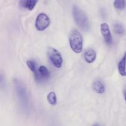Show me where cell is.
<instances>
[{
  "label": "cell",
  "instance_id": "e0dca14e",
  "mask_svg": "<svg viewBox=\"0 0 126 126\" xmlns=\"http://www.w3.org/2000/svg\"><path fill=\"white\" fill-rule=\"evenodd\" d=\"M93 126H99L97 125V124H95V125H94Z\"/></svg>",
  "mask_w": 126,
  "mask_h": 126
},
{
  "label": "cell",
  "instance_id": "4fadbf2b",
  "mask_svg": "<svg viewBox=\"0 0 126 126\" xmlns=\"http://www.w3.org/2000/svg\"><path fill=\"white\" fill-rule=\"evenodd\" d=\"M114 31L116 34H118V35H122L125 32V30H124L123 25L119 23H114Z\"/></svg>",
  "mask_w": 126,
  "mask_h": 126
},
{
  "label": "cell",
  "instance_id": "7c38bea8",
  "mask_svg": "<svg viewBox=\"0 0 126 126\" xmlns=\"http://www.w3.org/2000/svg\"><path fill=\"white\" fill-rule=\"evenodd\" d=\"M38 72H39V75L41 77L42 79H47L49 78L50 74H49V71H48L47 68L44 66H40L38 68Z\"/></svg>",
  "mask_w": 126,
  "mask_h": 126
},
{
  "label": "cell",
  "instance_id": "ba28073f",
  "mask_svg": "<svg viewBox=\"0 0 126 126\" xmlns=\"http://www.w3.org/2000/svg\"><path fill=\"white\" fill-rule=\"evenodd\" d=\"M84 59L88 63H92L96 59V52L93 49H88L84 53Z\"/></svg>",
  "mask_w": 126,
  "mask_h": 126
},
{
  "label": "cell",
  "instance_id": "3957f363",
  "mask_svg": "<svg viewBox=\"0 0 126 126\" xmlns=\"http://www.w3.org/2000/svg\"><path fill=\"white\" fill-rule=\"evenodd\" d=\"M47 55L52 63L56 68H60L63 62V59L60 53L54 48L49 47L47 49Z\"/></svg>",
  "mask_w": 126,
  "mask_h": 126
},
{
  "label": "cell",
  "instance_id": "8fae6325",
  "mask_svg": "<svg viewBox=\"0 0 126 126\" xmlns=\"http://www.w3.org/2000/svg\"><path fill=\"white\" fill-rule=\"evenodd\" d=\"M93 88L96 92L98 94H103L105 92V88L104 85L99 80H97L93 84Z\"/></svg>",
  "mask_w": 126,
  "mask_h": 126
},
{
  "label": "cell",
  "instance_id": "2e32d148",
  "mask_svg": "<svg viewBox=\"0 0 126 126\" xmlns=\"http://www.w3.org/2000/svg\"><path fill=\"white\" fill-rule=\"evenodd\" d=\"M124 97H125V100L126 101V91L124 92Z\"/></svg>",
  "mask_w": 126,
  "mask_h": 126
},
{
  "label": "cell",
  "instance_id": "6da1fadb",
  "mask_svg": "<svg viewBox=\"0 0 126 126\" xmlns=\"http://www.w3.org/2000/svg\"><path fill=\"white\" fill-rule=\"evenodd\" d=\"M73 17L76 24L84 31L89 29V23L86 14L78 6H75L73 8Z\"/></svg>",
  "mask_w": 126,
  "mask_h": 126
},
{
  "label": "cell",
  "instance_id": "8992f818",
  "mask_svg": "<svg viewBox=\"0 0 126 126\" xmlns=\"http://www.w3.org/2000/svg\"><path fill=\"white\" fill-rule=\"evenodd\" d=\"M100 30L102 36H103L105 41L108 45H111L113 42L109 26L107 23H103L101 24Z\"/></svg>",
  "mask_w": 126,
  "mask_h": 126
},
{
  "label": "cell",
  "instance_id": "7a4b0ae2",
  "mask_svg": "<svg viewBox=\"0 0 126 126\" xmlns=\"http://www.w3.org/2000/svg\"><path fill=\"white\" fill-rule=\"evenodd\" d=\"M69 42L71 49L75 53H81L82 50V38L79 32L76 29H73L69 36Z\"/></svg>",
  "mask_w": 126,
  "mask_h": 126
},
{
  "label": "cell",
  "instance_id": "52a82bcc",
  "mask_svg": "<svg viewBox=\"0 0 126 126\" xmlns=\"http://www.w3.org/2000/svg\"><path fill=\"white\" fill-rule=\"evenodd\" d=\"M27 65L28 66V68L30 69L31 71L34 73L36 80L39 81V82L43 81L41 77L40 76V75H39V72L37 71V65L35 62L33 61V60H28L27 62Z\"/></svg>",
  "mask_w": 126,
  "mask_h": 126
},
{
  "label": "cell",
  "instance_id": "9a60e30c",
  "mask_svg": "<svg viewBox=\"0 0 126 126\" xmlns=\"http://www.w3.org/2000/svg\"><path fill=\"white\" fill-rule=\"evenodd\" d=\"M126 2L124 0L122 1H119V0H116L114 2V6L116 9H123L126 7Z\"/></svg>",
  "mask_w": 126,
  "mask_h": 126
},
{
  "label": "cell",
  "instance_id": "277c9868",
  "mask_svg": "<svg viewBox=\"0 0 126 126\" xmlns=\"http://www.w3.org/2000/svg\"><path fill=\"white\" fill-rule=\"evenodd\" d=\"M50 20L49 17L44 13H41L36 19L35 27L39 31H43L46 29L49 25Z\"/></svg>",
  "mask_w": 126,
  "mask_h": 126
},
{
  "label": "cell",
  "instance_id": "5bb4252c",
  "mask_svg": "<svg viewBox=\"0 0 126 126\" xmlns=\"http://www.w3.org/2000/svg\"><path fill=\"white\" fill-rule=\"evenodd\" d=\"M47 101L52 105H55L57 103V97L54 92H50L47 95Z\"/></svg>",
  "mask_w": 126,
  "mask_h": 126
},
{
  "label": "cell",
  "instance_id": "30bf717a",
  "mask_svg": "<svg viewBox=\"0 0 126 126\" xmlns=\"http://www.w3.org/2000/svg\"><path fill=\"white\" fill-rule=\"evenodd\" d=\"M37 2H38V1H32V0H30V1H29V0H28V1H20V5L22 7L28 9L29 11H32Z\"/></svg>",
  "mask_w": 126,
  "mask_h": 126
},
{
  "label": "cell",
  "instance_id": "9c48e42d",
  "mask_svg": "<svg viewBox=\"0 0 126 126\" xmlns=\"http://www.w3.org/2000/svg\"><path fill=\"white\" fill-rule=\"evenodd\" d=\"M118 71L121 76H126V51L118 64Z\"/></svg>",
  "mask_w": 126,
  "mask_h": 126
},
{
  "label": "cell",
  "instance_id": "5b68a950",
  "mask_svg": "<svg viewBox=\"0 0 126 126\" xmlns=\"http://www.w3.org/2000/svg\"><path fill=\"white\" fill-rule=\"evenodd\" d=\"M14 84L16 92L17 93V95H18L20 100L22 102L23 105H27L28 99H27V92H26L25 87H23L22 84H21L20 81H18L17 79L15 80Z\"/></svg>",
  "mask_w": 126,
  "mask_h": 126
}]
</instances>
